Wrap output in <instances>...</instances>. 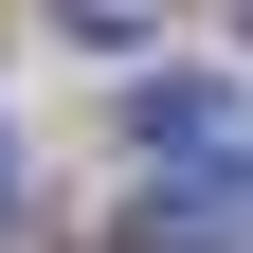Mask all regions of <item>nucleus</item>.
I'll list each match as a JSON object with an SVG mask.
<instances>
[{"label":"nucleus","instance_id":"nucleus-1","mask_svg":"<svg viewBox=\"0 0 253 253\" xmlns=\"http://www.w3.org/2000/svg\"><path fill=\"white\" fill-rule=\"evenodd\" d=\"M126 253H235V235H217L199 199H145V217H126Z\"/></svg>","mask_w":253,"mask_h":253},{"label":"nucleus","instance_id":"nucleus-2","mask_svg":"<svg viewBox=\"0 0 253 253\" xmlns=\"http://www.w3.org/2000/svg\"><path fill=\"white\" fill-rule=\"evenodd\" d=\"M54 18H90V37H145V0H54Z\"/></svg>","mask_w":253,"mask_h":253},{"label":"nucleus","instance_id":"nucleus-3","mask_svg":"<svg viewBox=\"0 0 253 253\" xmlns=\"http://www.w3.org/2000/svg\"><path fill=\"white\" fill-rule=\"evenodd\" d=\"M0 217H18V126H0Z\"/></svg>","mask_w":253,"mask_h":253},{"label":"nucleus","instance_id":"nucleus-4","mask_svg":"<svg viewBox=\"0 0 253 253\" xmlns=\"http://www.w3.org/2000/svg\"><path fill=\"white\" fill-rule=\"evenodd\" d=\"M235 37H253V0H235Z\"/></svg>","mask_w":253,"mask_h":253},{"label":"nucleus","instance_id":"nucleus-5","mask_svg":"<svg viewBox=\"0 0 253 253\" xmlns=\"http://www.w3.org/2000/svg\"><path fill=\"white\" fill-rule=\"evenodd\" d=\"M235 199H253V163H235Z\"/></svg>","mask_w":253,"mask_h":253}]
</instances>
